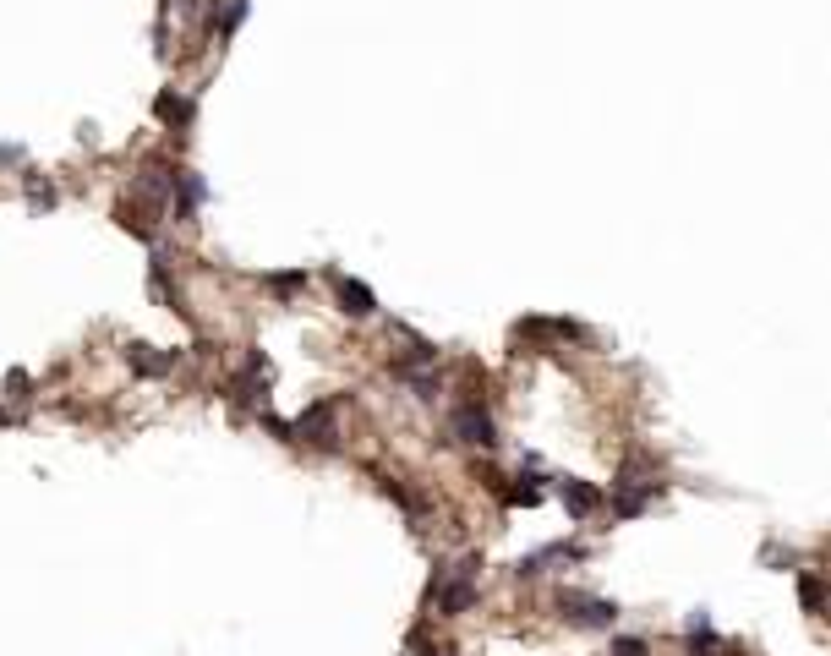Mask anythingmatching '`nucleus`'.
Here are the masks:
<instances>
[{
  "instance_id": "obj_17",
  "label": "nucleus",
  "mask_w": 831,
  "mask_h": 656,
  "mask_svg": "<svg viewBox=\"0 0 831 656\" xmlns=\"http://www.w3.org/2000/svg\"><path fill=\"white\" fill-rule=\"evenodd\" d=\"M613 656H651V646L640 635H618L613 640Z\"/></svg>"
},
{
  "instance_id": "obj_14",
  "label": "nucleus",
  "mask_w": 831,
  "mask_h": 656,
  "mask_svg": "<svg viewBox=\"0 0 831 656\" xmlns=\"http://www.w3.org/2000/svg\"><path fill=\"white\" fill-rule=\"evenodd\" d=\"M247 11H252V0H225V6H219V22H214V39H230V33L247 22Z\"/></svg>"
},
{
  "instance_id": "obj_6",
  "label": "nucleus",
  "mask_w": 831,
  "mask_h": 656,
  "mask_svg": "<svg viewBox=\"0 0 831 656\" xmlns=\"http://www.w3.org/2000/svg\"><path fill=\"white\" fill-rule=\"evenodd\" d=\"M334 296H339V312H345V318H372V312H378V296H372V285H361V279H334Z\"/></svg>"
},
{
  "instance_id": "obj_18",
  "label": "nucleus",
  "mask_w": 831,
  "mask_h": 656,
  "mask_svg": "<svg viewBox=\"0 0 831 656\" xmlns=\"http://www.w3.org/2000/svg\"><path fill=\"white\" fill-rule=\"evenodd\" d=\"M301 279H307V274H274V290H279V296H296Z\"/></svg>"
},
{
  "instance_id": "obj_16",
  "label": "nucleus",
  "mask_w": 831,
  "mask_h": 656,
  "mask_svg": "<svg viewBox=\"0 0 831 656\" xmlns=\"http://www.w3.org/2000/svg\"><path fill=\"white\" fill-rule=\"evenodd\" d=\"M799 602H804V613H821L826 607V585L815 574H799Z\"/></svg>"
},
{
  "instance_id": "obj_9",
  "label": "nucleus",
  "mask_w": 831,
  "mask_h": 656,
  "mask_svg": "<svg viewBox=\"0 0 831 656\" xmlns=\"http://www.w3.org/2000/svg\"><path fill=\"white\" fill-rule=\"evenodd\" d=\"M175 367V350H159V356H148V345H132V372L137 378H159V372Z\"/></svg>"
},
{
  "instance_id": "obj_21",
  "label": "nucleus",
  "mask_w": 831,
  "mask_h": 656,
  "mask_svg": "<svg viewBox=\"0 0 831 656\" xmlns=\"http://www.w3.org/2000/svg\"><path fill=\"white\" fill-rule=\"evenodd\" d=\"M695 656H711V651H695Z\"/></svg>"
},
{
  "instance_id": "obj_10",
  "label": "nucleus",
  "mask_w": 831,
  "mask_h": 656,
  "mask_svg": "<svg viewBox=\"0 0 831 656\" xmlns=\"http://www.w3.org/2000/svg\"><path fill=\"white\" fill-rule=\"evenodd\" d=\"M498 492H503L509 509H536V503H542V482H536V476H520L514 487H498Z\"/></svg>"
},
{
  "instance_id": "obj_1",
  "label": "nucleus",
  "mask_w": 831,
  "mask_h": 656,
  "mask_svg": "<svg viewBox=\"0 0 831 656\" xmlns=\"http://www.w3.org/2000/svg\"><path fill=\"white\" fill-rule=\"evenodd\" d=\"M476 574H482V558H460V564H454V569H438V574H432V607H438V613L443 618H460L465 613V607H471L476 602Z\"/></svg>"
},
{
  "instance_id": "obj_15",
  "label": "nucleus",
  "mask_w": 831,
  "mask_h": 656,
  "mask_svg": "<svg viewBox=\"0 0 831 656\" xmlns=\"http://www.w3.org/2000/svg\"><path fill=\"white\" fill-rule=\"evenodd\" d=\"M170 181H175V175L148 170V181H143V203H148V208H165V203H170Z\"/></svg>"
},
{
  "instance_id": "obj_11",
  "label": "nucleus",
  "mask_w": 831,
  "mask_h": 656,
  "mask_svg": "<svg viewBox=\"0 0 831 656\" xmlns=\"http://www.w3.org/2000/svg\"><path fill=\"white\" fill-rule=\"evenodd\" d=\"M154 115H159V121H165V126H175V132H181V126L186 121H192V104H186V99H175V93H159V99H154Z\"/></svg>"
},
{
  "instance_id": "obj_8",
  "label": "nucleus",
  "mask_w": 831,
  "mask_h": 656,
  "mask_svg": "<svg viewBox=\"0 0 831 656\" xmlns=\"http://www.w3.org/2000/svg\"><path fill=\"white\" fill-rule=\"evenodd\" d=\"M564 509L575 514V520H585V514L602 509V492H596L591 482H575V476H569V482H564Z\"/></svg>"
},
{
  "instance_id": "obj_13",
  "label": "nucleus",
  "mask_w": 831,
  "mask_h": 656,
  "mask_svg": "<svg viewBox=\"0 0 831 656\" xmlns=\"http://www.w3.org/2000/svg\"><path fill=\"white\" fill-rule=\"evenodd\" d=\"M383 492H389L394 503H400L405 514H411V520H427V498H421V492H411V487H400L394 482V476H383Z\"/></svg>"
},
{
  "instance_id": "obj_12",
  "label": "nucleus",
  "mask_w": 831,
  "mask_h": 656,
  "mask_svg": "<svg viewBox=\"0 0 831 656\" xmlns=\"http://www.w3.org/2000/svg\"><path fill=\"white\" fill-rule=\"evenodd\" d=\"M684 635H689V646H695V651H711V646H717V629H711V613H706V607H695V613H689Z\"/></svg>"
},
{
  "instance_id": "obj_5",
  "label": "nucleus",
  "mask_w": 831,
  "mask_h": 656,
  "mask_svg": "<svg viewBox=\"0 0 831 656\" xmlns=\"http://www.w3.org/2000/svg\"><path fill=\"white\" fill-rule=\"evenodd\" d=\"M585 558V547H575V542H547V547H536L531 558H520V580H536V574H547V564H580Z\"/></svg>"
},
{
  "instance_id": "obj_7",
  "label": "nucleus",
  "mask_w": 831,
  "mask_h": 656,
  "mask_svg": "<svg viewBox=\"0 0 831 656\" xmlns=\"http://www.w3.org/2000/svg\"><path fill=\"white\" fill-rule=\"evenodd\" d=\"M170 186H175V219H192L197 208L208 203V181H203L197 170H181Z\"/></svg>"
},
{
  "instance_id": "obj_2",
  "label": "nucleus",
  "mask_w": 831,
  "mask_h": 656,
  "mask_svg": "<svg viewBox=\"0 0 831 656\" xmlns=\"http://www.w3.org/2000/svg\"><path fill=\"white\" fill-rule=\"evenodd\" d=\"M558 613H564L575 629H613L618 624V602L585 596V591H558Z\"/></svg>"
},
{
  "instance_id": "obj_4",
  "label": "nucleus",
  "mask_w": 831,
  "mask_h": 656,
  "mask_svg": "<svg viewBox=\"0 0 831 656\" xmlns=\"http://www.w3.org/2000/svg\"><path fill=\"white\" fill-rule=\"evenodd\" d=\"M454 432H460V443L498 449V427H493V416H487L482 400H460V405H454Z\"/></svg>"
},
{
  "instance_id": "obj_3",
  "label": "nucleus",
  "mask_w": 831,
  "mask_h": 656,
  "mask_svg": "<svg viewBox=\"0 0 831 656\" xmlns=\"http://www.w3.org/2000/svg\"><path fill=\"white\" fill-rule=\"evenodd\" d=\"M662 492V482H640L635 476V460L624 465V476L613 482V514L618 520H635V514H646V503Z\"/></svg>"
},
{
  "instance_id": "obj_20",
  "label": "nucleus",
  "mask_w": 831,
  "mask_h": 656,
  "mask_svg": "<svg viewBox=\"0 0 831 656\" xmlns=\"http://www.w3.org/2000/svg\"><path fill=\"white\" fill-rule=\"evenodd\" d=\"M411 656H438V651H432V646H427V640H421V635H411Z\"/></svg>"
},
{
  "instance_id": "obj_19",
  "label": "nucleus",
  "mask_w": 831,
  "mask_h": 656,
  "mask_svg": "<svg viewBox=\"0 0 831 656\" xmlns=\"http://www.w3.org/2000/svg\"><path fill=\"white\" fill-rule=\"evenodd\" d=\"M22 159V148L17 143H0V164H17Z\"/></svg>"
}]
</instances>
